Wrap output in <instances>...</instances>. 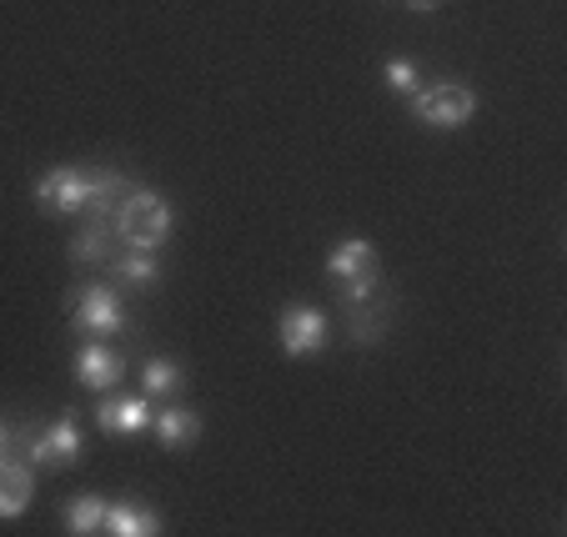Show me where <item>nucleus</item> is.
<instances>
[{
  "label": "nucleus",
  "instance_id": "f257e3e1",
  "mask_svg": "<svg viewBox=\"0 0 567 537\" xmlns=\"http://www.w3.org/2000/svg\"><path fill=\"white\" fill-rule=\"evenodd\" d=\"M111 231H116L121 247L161 251L176 231V211L161 192H151V186H131V192L121 196V206L111 211Z\"/></svg>",
  "mask_w": 567,
  "mask_h": 537
},
{
  "label": "nucleus",
  "instance_id": "f03ea898",
  "mask_svg": "<svg viewBox=\"0 0 567 537\" xmlns=\"http://www.w3.org/2000/svg\"><path fill=\"white\" fill-rule=\"evenodd\" d=\"M412 116L432 131H462L477 116V96L462 81H432V86L412 91Z\"/></svg>",
  "mask_w": 567,
  "mask_h": 537
},
{
  "label": "nucleus",
  "instance_id": "7ed1b4c3",
  "mask_svg": "<svg viewBox=\"0 0 567 537\" xmlns=\"http://www.w3.org/2000/svg\"><path fill=\"white\" fill-rule=\"evenodd\" d=\"M71 327L86 337H121L126 332V307H121L116 287L91 281V287L71 291Z\"/></svg>",
  "mask_w": 567,
  "mask_h": 537
},
{
  "label": "nucleus",
  "instance_id": "20e7f679",
  "mask_svg": "<svg viewBox=\"0 0 567 537\" xmlns=\"http://www.w3.org/2000/svg\"><path fill=\"white\" fill-rule=\"evenodd\" d=\"M327 277L337 281L342 301H352V297H367V291H377L382 281H377V251H372V241H362V237L337 241L332 257H327Z\"/></svg>",
  "mask_w": 567,
  "mask_h": 537
},
{
  "label": "nucleus",
  "instance_id": "39448f33",
  "mask_svg": "<svg viewBox=\"0 0 567 537\" xmlns=\"http://www.w3.org/2000/svg\"><path fill=\"white\" fill-rule=\"evenodd\" d=\"M21 437H25V457H31L35 467H71V463H81V452H86L75 412H61L45 432H21Z\"/></svg>",
  "mask_w": 567,
  "mask_h": 537
},
{
  "label": "nucleus",
  "instance_id": "423d86ee",
  "mask_svg": "<svg viewBox=\"0 0 567 537\" xmlns=\"http://www.w3.org/2000/svg\"><path fill=\"white\" fill-rule=\"evenodd\" d=\"M327 312H317V307H307V301H297V307H287L277 322V342L287 357H317L321 347H327Z\"/></svg>",
  "mask_w": 567,
  "mask_h": 537
},
{
  "label": "nucleus",
  "instance_id": "0eeeda50",
  "mask_svg": "<svg viewBox=\"0 0 567 537\" xmlns=\"http://www.w3.org/2000/svg\"><path fill=\"white\" fill-rule=\"evenodd\" d=\"M35 206L45 216H75L86 211V172H75V166H55L35 182Z\"/></svg>",
  "mask_w": 567,
  "mask_h": 537
},
{
  "label": "nucleus",
  "instance_id": "6e6552de",
  "mask_svg": "<svg viewBox=\"0 0 567 537\" xmlns=\"http://www.w3.org/2000/svg\"><path fill=\"white\" fill-rule=\"evenodd\" d=\"M121 376H126V357L106 337H86V347L75 352V382L91 392H111Z\"/></svg>",
  "mask_w": 567,
  "mask_h": 537
},
{
  "label": "nucleus",
  "instance_id": "1a4fd4ad",
  "mask_svg": "<svg viewBox=\"0 0 567 537\" xmlns=\"http://www.w3.org/2000/svg\"><path fill=\"white\" fill-rule=\"evenodd\" d=\"M96 427L106 437H141L151 427V397L136 392V397H121V392H106L96 402Z\"/></svg>",
  "mask_w": 567,
  "mask_h": 537
},
{
  "label": "nucleus",
  "instance_id": "9d476101",
  "mask_svg": "<svg viewBox=\"0 0 567 537\" xmlns=\"http://www.w3.org/2000/svg\"><path fill=\"white\" fill-rule=\"evenodd\" d=\"M35 497V463L31 457H0V517L11 523V517H21L25 507H31Z\"/></svg>",
  "mask_w": 567,
  "mask_h": 537
},
{
  "label": "nucleus",
  "instance_id": "9b49d317",
  "mask_svg": "<svg viewBox=\"0 0 567 537\" xmlns=\"http://www.w3.org/2000/svg\"><path fill=\"white\" fill-rule=\"evenodd\" d=\"M126 192H131V182L121 172H111V166H91L86 172V216L111 221V211L121 206V196Z\"/></svg>",
  "mask_w": 567,
  "mask_h": 537
},
{
  "label": "nucleus",
  "instance_id": "f8f14e48",
  "mask_svg": "<svg viewBox=\"0 0 567 537\" xmlns=\"http://www.w3.org/2000/svg\"><path fill=\"white\" fill-rule=\"evenodd\" d=\"M106 533L111 537H156L161 517L146 503H106Z\"/></svg>",
  "mask_w": 567,
  "mask_h": 537
},
{
  "label": "nucleus",
  "instance_id": "ddd939ff",
  "mask_svg": "<svg viewBox=\"0 0 567 537\" xmlns=\"http://www.w3.org/2000/svg\"><path fill=\"white\" fill-rule=\"evenodd\" d=\"M182 388H186L182 362H172V357H151V362H141V392H146L151 402H172Z\"/></svg>",
  "mask_w": 567,
  "mask_h": 537
},
{
  "label": "nucleus",
  "instance_id": "4468645a",
  "mask_svg": "<svg viewBox=\"0 0 567 537\" xmlns=\"http://www.w3.org/2000/svg\"><path fill=\"white\" fill-rule=\"evenodd\" d=\"M196 437H202V417H196L192 407H166L156 417V442H161V447L186 452Z\"/></svg>",
  "mask_w": 567,
  "mask_h": 537
},
{
  "label": "nucleus",
  "instance_id": "2eb2a0df",
  "mask_svg": "<svg viewBox=\"0 0 567 537\" xmlns=\"http://www.w3.org/2000/svg\"><path fill=\"white\" fill-rule=\"evenodd\" d=\"M111 277L126 281V287H136V291H146V287H156L161 261H156V251H136V247H126L121 257H111Z\"/></svg>",
  "mask_w": 567,
  "mask_h": 537
},
{
  "label": "nucleus",
  "instance_id": "dca6fc26",
  "mask_svg": "<svg viewBox=\"0 0 567 537\" xmlns=\"http://www.w3.org/2000/svg\"><path fill=\"white\" fill-rule=\"evenodd\" d=\"M65 533L71 537L106 533V497H96V493L71 497V503H65Z\"/></svg>",
  "mask_w": 567,
  "mask_h": 537
},
{
  "label": "nucleus",
  "instance_id": "f3484780",
  "mask_svg": "<svg viewBox=\"0 0 567 537\" xmlns=\"http://www.w3.org/2000/svg\"><path fill=\"white\" fill-rule=\"evenodd\" d=\"M111 221H96V216H86V231L71 241V261H81V267H96V261L111 257Z\"/></svg>",
  "mask_w": 567,
  "mask_h": 537
},
{
  "label": "nucleus",
  "instance_id": "a211bd4d",
  "mask_svg": "<svg viewBox=\"0 0 567 537\" xmlns=\"http://www.w3.org/2000/svg\"><path fill=\"white\" fill-rule=\"evenodd\" d=\"M382 75H386V86H392L396 96H412V91L422 86L417 65H412V61H402V55H396V61H386V65H382Z\"/></svg>",
  "mask_w": 567,
  "mask_h": 537
},
{
  "label": "nucleus",
  "instance_id": "6ab92c4d",
  "mask_svg": "<svg viewBox=\"0 0 567 537\" xmlns=\"http://www.w3.org/2000/svg\"><path fill=\"white\" fill-rule=\"evenodd\" d=\"M16 437H21V432H16L11 422L0 417V457H11V452H16Z\"/></svg>",
  "mask_w": 567,
  "mask_h": 537
},
{
  "label": "nucleus",
  "instance_id": "aec40b11",
  "mask_svg": "<svg viewBox=\"0 0 567 537\" xmlns=\"http://www.w3.org/2000/svg\"><path fill=\"white\" fill-rule=\"evenodd\" d=\"M408 6H412V11H422V16L437 11V0H408Z\"/></svg>",
  "mask_w": 567,
  "mask_h": 537
}]
</instances>
